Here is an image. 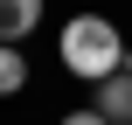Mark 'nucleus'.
<instances>
[{
  "label": "nucleus",
  "mask_w": 132,
  "mask_h": 125,
  "mask_svg": "<svg viewBox=\"0 0 132 125\" xmlns=\"http://www.w3.org/2000/svg\"><path fill=\"white\" fill-rule=\"evenodd\" d=\"M63 70L70 77H84V84H104V77H118L132 70V49L125 35H118V21H104V14H77L70 28H63Z\"/></svg>",
  "instance_id": "nucleus-1"
},
{
  "label": "nucleus",
  "mask_w": 132,
  "mask_h": 125,
  "mask_svg": "<svg viewBox=\"0 0 132 125\" xmlns=\"http://www.w3.org/2000/svg\"><path fill=\"white\" fill-rule=\"evenodd\" d=\"M97 97H90V111H104L111 125H132V70H118V77H104V84H90Z\"/></svg>",
  "instance_id": "nucleus-2"
},
{
  "label": "nucleus",
  "mask_w": 132,
  "mask_h": 125,
  "mask_svg": "<svg viewBox=\"0 0 132 125\" xmlns=\"http://www.w3.org/2000/svg\"><path fill=\"white\" fill-rule=\"evenodd\" d=\"M42 28V0H0V42H28Z\"/></svg>",
  "instance_id": "nucleus-3"
},
{
  "label": "nucleus",
  "mask_w": 132,
  "mask_h": 125,
  "mask_svg": "<svg viewBox=\"0 0 132 125\" xmlns=\"http://www.w3.org/2000/svg\"><path fill=\"white\" fill-rule=\"evenodd\" d=\"M14 90H28V56H21V42H0V97H14Z\"/></svg>",
  "instance_id": "nucleus-4"
},
{
  "label": "nucleus",
  "mask_w": 132,
  "mask_h": 125,
  "mask_svg": "<svg viewBox=\"0 0 132 125\" xmlns=\"http://www.w3.org/2000/svg\"><path fill=\"white\" fill-rule=\"evenodd\" d=\"M63 125H111V118H104V111H70Z\"/></svg>",
  "instance_id": "nucleus-5"
}]
</instances>
